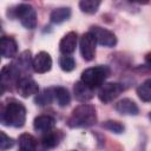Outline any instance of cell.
Listing matches in <instances>:
<instances>
[{"label":"cell","mask_w":151,"mask_h":151,"mask_svg":"<svg viewBox=\"0 0 151 151\" xmlns=\"http://www.w3.org/2000/svg\"><path fill=\"white\" fill-rule=\"evenodd\" d=\"M96 122L97 113L94 106L90 104H81L72 111L71 116L67 119V125L72 129L88 127L96 124Z\"/></svg>","instance_id":"6da1fadb"},{"label":"cell","mask_w":151,"mask_h":151,"mask_svg":"<svg viewBox=\"0 0 151 151\" xmlns=\"http://www.w3.org/2000/svg\"><path fill=\"white\" fill-rule=\"evenodd\" d=\"M26 122V109L20 101H8L1 113V123L7 126L21 127Z\"/></svg>","instance_id":"7a4b0ae2"},{"label":"cell","mask_w":151,"mask_h":151,"mask_svg":"<svg viewBox=\"0 0 151 151\" xmlns=\"http://www.w3.org/2000/svg\"><path fill=\"white\" fill-rule=\"evenodd\" d=\"M110 76V68L105 65H98L86 68L81 73V81L91 88H97L104 84V80Z\"/></svg>","instance_id":"3957f363"},{"label":"cell","mask_w":151,"mask_h":151,"mask_svg":"<svg viewBox=\"0 0 151 151\" xmlns=\"http://www.w3.org/2000/svg\"><path fill=\"white\" fill-rule=\"evenodd\" d=\"M15 17L20 20L21 25L28 29H33L37 26V12L28 4H20L14 9Z\"/></svg>","instance_id":"277c9868"},{"label":"cell","mask_w":151,"mask_h":151,"mask_svg":"<svg viewBox=\"0 0 151 151\" xmlns=\"http://www.w3.org/2000/svg\"><path fill=\"white\" fill-rule=\"evenodd\" d=\"M96 45H97V40H96L94 35L91 32L84 33L81 35L79 47H80L81 57L86 61H91L94 58V55H96Z\"/></svg>","instance_id":"5b68a950"},{"label":"cell","mask_w":151,"mask_h":151,"mask_svg":"<svg viewBox=\"0 0 151 151\" xmlns=\"http://www.w3.org/2000/svg\"><path fill=\"white\" fill-rule=\"evenodd\" d=\"M123 92V86L119 83H105L100 86L98 98L101 103L107 104L116 99Z\"/></svg>","instance_id":"8992f818"},{"label":"cell","mask_w":151,"mask_h":151,"mask_svg":"<svg viewBox=\"0 0 151 151\" xmlns=\"http://www.w3.org/2000/svg\"><path fill=\"white\" fill-rule=\"evenodd\" d=\"M97 42L101 46H105V47H113L116 44H117V38L114 35L113 32L104 28V27H100V26H92L91 27V31H90Z\"/></svg>","instance_id":"52a82bcc"},{"label":"cell","mask_w":151,"mask_h":151,"mask_svg":"<svg viewBox=\"0 0 151 151\" xmlns=\"http://www.w3.org/2000/svg\"><path fill=\"white\" fill-rule=\"evenodd\" d=\"M17 91L21 97L28 98L33 94H38L39 86L32 78L21 77L17 83Z\"/></svg>","instance_id":"ba28073f"},{"label":"cell","mask_w":151,"mask_h":151,"mask_svg":"<svg viewBox=\"0 0 151 151\" xmlns=\"http://www.w3.org/2000/svg\"><path fill=\"white\" fill-rule=\"evenodd\" d=\"M52 67V58L47 52H39L32 59V68L37 73H46Z\"/></svg>","instance_id":"9c48e42d"},{"label":"cell","mask_w":151,"mask_h":151,"mask_svg":"<svg viewBox=\"0 0 151 151\" xmlns=\"http://www.w3.org/2000/svg\"><path fill=\"white\" fill-rule=\"evenodd\" d=\"M73 92H74V97L78 101H81V103H85V101H88L90 99L93 98L94 96V92H93V88L88 87L86 84H84L81 80L80 81H77L74 84V87H73Z\"/></svg>","instance_id":"30bf717a"},{"label":"cell","mask_w":151,"mask_h":151,"mask_svg":"<svg viewBox=\"0 0 151 151\" xmlns=\"http://www.w3.org/2000/svg\"><path fill=\"white\" fill-rule=\"evenodd\" d=\"M77 47V33L76 32H68L66 35L63 37V39L59 42V50L64 55L71 54L74 52Z\"/></svg>","instance_id":"8fae6325"},{"label":"cell","mask_w":151,"mask_h":151,"mask_svg":"<svg viewBox=\"0 0 151 151\" xmlns=\"http://www.w3.org/2000/svg\"><path fill=\"white\" fill-rule=\"evenodd\" d=\"M0 50L4 58H13L18 52L17 41L11 37H2L0 41Z\"/></svg>","instance_id":"7c38bea8"},{"label":"cell","mask_w":151,"mask_h":151,"mask_svg":"<svg viewBox=\"0 0 151 151\" xmlns=\"http://www.w3.org/2000/svg\"><path fill=\"white\" fill-rule=\"evenodd\" d=\"M114 109L120 114H126V116H136V114H138V111H139L137 104L129 98H124V99L119 100L114 105Z\"/></svg>","instance_id":"4fadbf2b"},{"label":"cell","mask_w":151,"mask_h":151,"mask_svg":"<svg viewBox=\"0 0 151 151\" xmlns=\"http://www.w3.org/2000/svg\"><path fill=\"white\" fill-rule=\"evenodd\" d=\"M33 126L35 131L48 132L54 126V119L50 116H38L33 122Z\"/></svg>","instance_id":"5bb4252c"},{"label":"cell","mask_w":151,"mask_h":151,"mask_svg":"<svg viewBox=\"0 0 151 151\" xmlns=\"http://www.w3.org/2000/svg\"><path fill=\"white\" fill-rule=\"evenodd\" d=\"M61 138H63V134L60 133V131H52L51 130L48 132H45V134L41 139V143H42V146L45 149H53L59 144Z\"/></svg>","instance_id":"9a60e30c"},{"label":"cell","mask_w":151,"mask_h":151,"mask_svg":"<svg viewBox=\"0 0 151 151\" xmlns=\"http://www.w3.org/2000/svg\"><path fill=\"white\" fill-rule=\"evenodd\" d=\"M71 17V8L70 7H59V8H55L51 15H50V19L53 24H61L66 20H68Z\"/></svg>","instance_id":"2e32d148"},{"label":"cell","mask_w":151,"mask_h":151,"mask_svg":"<svg viewBox=\"0 0 151 151\" xmlns=\"http://www.w3.org/2000/svg\"><path fill=\"white\" fill-rule=\"evenodd\" d=\"M19 146L21 151H35L37 139L29 133H22L19 137Z\"/></svg>","instance_id":"e0dca14e"},{"label":"cell","mask_w":151,"mask_h":151,"mask_svg":"<svg viewBox=\"0 0 151 151\" xmlns=\"http://www.w3.org/2000/svg\"><path fill=\"white\" fill-rule=\"evenodd\" d=\"M137 94L143 101H151V79H146L137 87Z\"/></svg>","instance_id":"ac0fdd59"},{"label":"cell","mask_w":151,"mask_h":151,"mask_svg":"<svg viewBox=\"0 0 151 151\" xmlns=\"http://www.w3.org/2000/svg\"><path fill=\"white\" fill-rule=\"evenodd\" d=\"M54 97L58 101V105L61 106V107L67 106L71 101V96H70L68 91L65 87H61V86L54 88Z\"/></svg>","instance_id":"d6986e66"},{"label":"cell","mask_w":151,"mask_h":151,"mask_svg":"<svg viewBox=\"0 0 151 151\" xmlns=\"http://www.w3.org/2000/svg\"><path fill=\"white\" fill-rule=\"evenodd\" d=\"M100 4L101 2L99 0H83V1L79 2V7L84 13L93 14L98 11Z\"/></svg>","instance_id":"ffe728a7"},{"label":"cell","mask_w":151,"mask_h":151,"mask_svg":"<svg viewBox=\"0 0 151 151\" xmlns=\"http://www.w3.org/2000/svg\"><path fill=\"white\" fill-rule=\"evenodd\" d=\"M53 94L54 92H52L51 88H45L40 94H38L35 97V103L39 104V105H48L52 103V99H53Z\"/></svg>","instance_id":"44dd1931"},{"label":"cell","mask_w":151,"mask_h":151,"mask_svg":"<svg viewBox=\"0 0 151 151\" xmlns=\"http://www.w3.org/2000/svg\"><path fill=\"white\" fill-rule=\"evenodd\" d=\"M59 66L65 72H71L76 67V61L70 55H61L59 58Z\"/></svg>","instance_id":"7402d4cb"},{"label":"cell","mask_w":151,"mask_h":151,"mask_svg":"<svg viewBox=\"0 0 151 151\" xmlns=\"http://www.w3.org/2000/svg\"><path fill=\"white\" fill-rule=\"evenodd\" d=\"M103 127L114 133H122L124 131V125L117 120H107L103 124Z\"/></svg>","instance_id":"603a6c76"},{"label":"cell","mask_w":151,"mask_h":151,"mask_svg":"<svg viewBox=\"0 0 151 151\" xmlns=\"http://www.w3.org/2000/svg\"><path fill=\"white\" fill-rule=\"evenodd\" d=\"M14 145V139L8 137L4 131L0 132V149L1 151H6L11 147H13Z\"/></svg>","instance_id":"cb8c5ba5"},{"label":"cell","mask_w":151,"mask_h":151,"mask_svg":"<svg viewBox=\"0 0 151 151\" xmlns=\"http://www.w3.org/2000/svg\"><path fill=\"white\" fill-rule=\"evenodd\" d=\"M145 59H146V63H147L149 65H151V53H150V54H147Z\"/></svg>","instance_id":"d4e9b609"},{"label":"cell","mask_w":151,"mask_h":151,"mask_svg":"<svg viewBox=\"0 0 151 151\" xmlns=\"http://www.w3.org/2000/svg\"><path fill=\"white\" fill-rule=\"evenodd\" d=\"M149 117H150V119H151V112H150V114H149Z\"/></svg>","instance_id":"484cf974"}]
</instances>
